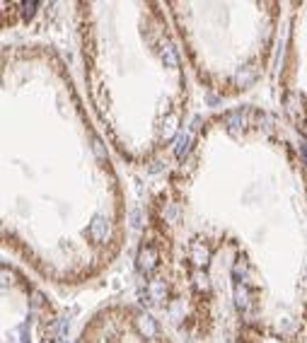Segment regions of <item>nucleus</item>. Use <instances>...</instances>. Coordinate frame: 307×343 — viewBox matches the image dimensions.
<instances>
[{
  "instance_id": "nucleus-1",
  "label": "nucleus",
  "mask_w": 307,
  "mask_h": 343,
  "mask_svg": "<svg viewBox=\"0 0 307 343\" xmlns=\"http://www.w3.org/2000/svg\"><path fill=\"white\" fill-rule=\"evenodd\" d=\"M155 263H157V252H155L153 247H145V249L140 252V257H138V266H140V271L150 273V271L155 268Z\"/></svg>"
},
{
  "instance_id": "nucleus-2",
  "label": "nucleus",
  "mask_w": 307,
  "mask_h": 343,
  "mask_svg": "<svg viewBox=\"0 0 307 343\" xmlns=\"http://www.w3.org/2000/svg\"><path fill=\"white\" fill-rule=\"evenodd\" d=\"M90 234H92V239L102 242V239L107 237V220H104V218H94L92 225H90Z\"/></svg>"
},
{
  "instance_id": "nucleus-3",
  "label": "nucleus",
  "mask_w": 307,
  "mask_h": 343,
  "mask_svg": "<svg viewBox=\"0 0 307 343\" xmlns=\"http://www.w3.org/2000/svg\"><path fill=\"white\" fill-rule=\"evenodd\" d=\"M138 329H140V334H145L148 339H155L157 336V326H155V321L150 319V316H140L138 319Z\"/></svg>"
},
{
  "instance_id": "nucleus-4",
  "label": "nucleus",
  "mask_w": 307,
  "mask_h": 343,
  "mask_svg": "<svg viewBox=\"0 0 307 343\" xmlns=\"http://www.w3.org/2000/svg\"><path fill=\"white\" fill-rule=\"evenodd\" d=\"M162 60H165V65L172 68V70L179 65V58H177V54H174V49H172V46H165V51H162Z\"/></svg>"
},
{
  "instance_id": "nucleus-5",
  "label": "nucleus",
  "mask_w": 307,
  "mask_h": 343,
  "mask_svg": "<svg viewBox=\"0 0 307 343\" xmlns=\"http://www.w3.org/2000/svg\"><path fill=\"white\" fill-rule=\"evenodd\" d=\"M189 143H191V133H186V136H182V138H179V145H177V157H184V152L189 150Z\"/></svg>"
},
{
  "instance_id": "nucleus-6",
  "label": "nucleus",
  "mask_w": 307,
  "mask_h": 343,
  "mask_svg": "<svg viewBox=\"0 0 307 343\" xmlns=\"http://www.w3.org/2000/svg\"><path fill=\"white\" fill-rule=\"evenodd\" d=\"M206 258H208V249H206V247L201 249V242H196L194 244V261L196 263H203Z\"/></svg>"
},
{
  "instance_id": "nucleus-7",
  "label": "nucleus",
  "mask_w": 307,
  "mask_h": 343,
  "mask_svg": "<svg viewBox=\"0 0 307 343\" xmlns=\"http://www.w3.org/2000/svg\"><path fill=\"white\" fill-rule=\"evenodd\" d=\"M94 152H97L99 157H104V150H102V143H99L97 138H94Z\"/></svg>"
}]
</instances>
